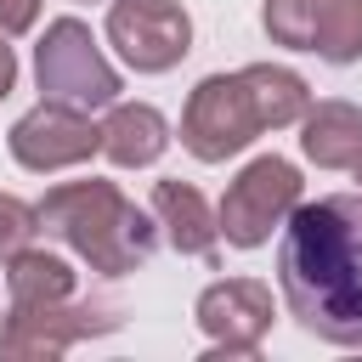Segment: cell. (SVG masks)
Instances as JSON below:
<instances>
[{
	"label": "cell",
	"instance_id": "4",
	"mask_svg": "<svg viewBox=\"0 0 362 362\" xmlns=\"http://www.w3.org/2000/svg\"><path fill=\"white\" fill-rule=\"evenodd\" d=\"M34 74H40L45 102H62V107H79V113L119 102V74L107 68V57L96 51V40L79 17L45 23V40L34 51Z\"/></svg>",
	"mask_w": 362,
	"mask_h": 362
},
{
	"label": "cell",
	"instance_id": "10",
	"mask_svg": "<svg viewBox=\"0 0 362 362\" xmlns=\"http://www.w3.org/2000/svg\"><path fill=\"white\" fill-rule=\"evenodd\" d=\"M107 328H119V317L102 305H68V300L11 305V317L0 328V356H62L85 334H107Z\"/></svg>",
	"mask_w": 362,
	"mask_h": 362
},
{
	"label": "cell",
	"instance_id": "11",
	"mask_svg": "<svg viewBox=\"0 0 362 362\" xmlns=\"http://www.w3.org/2000/svg\"><path fill=\"white\" fill-rule=\"evenodd\" d=\"M153 209H158V226L170 232V243L181 255H198L209 260L215 243H221V215H209L204 192L187 187V181H158L153 187Z\"/></svg>",
	"mask_w": 362,
	"mask_h": 362
},
{
	"label": "cell",
	"instance_id": "13",
	"mask_svg": "<svg viewBox=\"0 0 362 362\" xmlns=\"http://www.w3.org/2000/svg\"><path fill=\"white\" fill-rule=\"evenodd\" d=\"M164 147H170V124H164V113L147 107V102H119V107L107 113V124H102V153H107L113 164H124V170L153 164Z\"/></svg>",
	"mask_w": 362,
	"mask_h": 362
},
{
	"label": "cell",
	"instance_id": "18",
	"mask_svg": "<svg viewBox=\"0 0 362 362\" xmlns=\"http://www.w3.org/2000/svg\"><path fill=\"white\" fill-rule=\"evenodd\" d=\"M356 181H362V164H356Z\"/></svg>",
	"mask_w": 362,
	"mask_h": 362
},
{
	"label": "cell",
	"instance_id": "12",
	"mask_svg": "<svg viewBox=\"0 0 362 362\" xmlns=\"http://www.w3.org/2000/svg\"><path fill=\"white\" fill-rule=\"evenodd\" d=\"M305 158L317 170H356L362 164V113L351 102H317L305 107Z\"/></svg>",
	"mask_w": 362,
	"mask_h": 362
},
{
	"label": "cell",
	"instance_id": "3",
	"mask_svg": "<svg viewBox=\"0 0 362 362\" xmlns=\"http://www.w3.org/2000/svg\"><path fill=\"white\" fill-rule=\"evenodd\" d=\"M260 130H272V119H266V102H260V85L249 68L243 74H209L181 113V141L204 164L243 153Z\"/></svg>",
	"mask_w": 362,
	"mask_h": 362
},
{
	"label": "cell",
	"instance_id": "1",
	"mask_svg": "<svg viewBox=\"0 0 362 362\" xmlns=\"http://www.w3.org/2000/svg\"><path fill=\"white\" fill-rule=\"evenodd\" d=\"M277 283L305 334L362 345V192L294 204L277 243Z\"/></svg>",
	"mask_w": 362,
	"mask_h": 362
},
{
	"label": "cell",
	"instance_id": "2",
	"mask_svg": "<svg viewBox=\"0 0 362 362\" xmlns=\"http://www.w3.org/2000/svg\"><path fill=\"white\" fill-rule=\"evenodd\" d=\"M40 226L57 232L74 255H85L96 272L124 277L153 260L158 232L153 221L113 187V181H62L40 198Z\"/></svg>",
	"mask_w": 362,
	"mask_h": 362
},
{
	"label": "cell",
	"instance_id": "8",
	"mask_svg": "<svg viewBox=\"0 0 362 362\" xmlns=\"http://www.w3.org/2000/svg\"><path fill=\"white\" fill-rule=\"evenodd\" d=\"M96 147H102V124H90L79 107H62V102H40L11 124V158L40 175L68 170V164L90 158Z\"/></svg>",
	"mask_w": 362,
	"mask_h": 362
},
{
	"label": "cell",
	"instance_id": "15",
	"mask_svg": "<svg viewBox=\"0 0 362 362\" xmlns=\"http://www.w3.org/2000/svg\"><path fill=\"white\" fill-rule=\"evenodd\" d=\"M34 238H40V209H28L23 198L0 192V260L34 249Z\"/></svg>",
	"mask_w": 362,
	"mask_h": 362
},
{
	"label": "cell",
	"instance_id": "14",
	"mask_svg": "<svg viewBox=\"0 0 362 362\" xmlns=\"http://www.w3.org/2000/svg\"><path fill=\"white\" fill-rule=\"evenodd\" d=\"M6 288L11 305H51V300H74V266L45 255V249H23L6 260Z\"/></svg>",
	"mask_w": 362,
	"mask_h": 362
},
{
	"label": "cell",
	"instance_id": "5",
	"mask_svg": "<svg viewBox=\"0 0 362 362\" xmlns=\"http://www.w3.org/2000/svg\"><path fill=\"white\" fill-rule=\"evenodd\" d=\"M300 204V170L277 153L255 158L221 198V238L238 249H255L272 238V226H283Z\"/></svg>",
	"mask_w": 362,
	"mask_h": 362
},
{
	"label": "cell",
	"instance_id": "16",
	"mask_svg": "<svg viewBox=\"0 0 362 362\" xmlns=\"http://www.w3.org/2000/svg\"><path fill=\"white\" fill-rule=\"evenodd\" d=\"M34 17H40V0H0V34L34 28Z\"/></svg>",
	"mask_w": 362,
	"mask_h": 362
},
{
	"label": "cell",
	"instance_id": "9",
	"mask_svg": "<svg viewBox=\"0 0 362 362\" xmlns=\"http://www.w3.org/2000/svg\"><path fill=\"white\" fill-rule=\"evenodd\" d=\"M198 328L215 339V356H255L272 328V288L255 277H226L198 294Z\"/></svg>",
	"mask_w": 362,
	"mask_h": 362
},
{
	"label": "cell",
	"instance_id": "17",
	"mask_svg": "<svg viewBox=\"0 0 362 362\" xmlns=\"http://www.w3.org/2000/svg\"><path fill=\"white\" fill-rule=\"evenodd\" d=\"M11 85H17V57H11V45L0 40V102L11 96Z\"/></svg>",
	"mask_w": 362,
	"mask_h": 362
},
{
	"label": "cell",
	"instance_id": "7",
	"mask_svg": "<svg viewBox=\"0 0 362 362\" xmlns=\"http://www.w3.org/2000/svg\"><path fill=\"white\" fill-rule=\"evenodd\" d=\"M107 40L136 74H164L192 51V23L175 0H113Z\"/></svg>",
	"mask_w": 362,
	"mask_h": 362
},
{
	"label": "cell",
	"instance_id": "6",
	"mask_svg": "<svg viewBox=\"0 0 362 362\" xmlns=\"http://www.w3.org/2000/svg\"><path fill=\"white\" fill-rule=\"evenodd\" d=\"M266 34L294 51H317L328 62L362 57V0H266Z\"/></svg>",
	"mask_w": 362,
	"mask_h": 362
}]
</instances>
